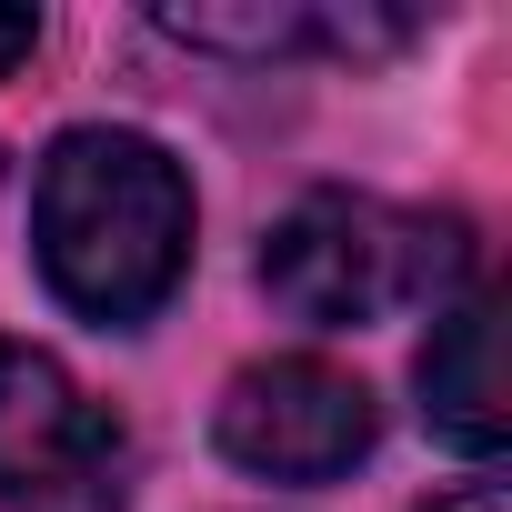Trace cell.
<instances>
[{
	"mask_svg": "<svg viewBox=\"0 0 512 512\" xmlns=\"http://www.w3.org/2000/svg\"><path fill=\"white\" fill-rule=\"evenodd\" d=\"M31 241H41V282L81 322L131 332L191 272V181L151 131H111V121L61 131L31 191Z\"/></svg>",
	"mask_w": 512,
	"mask_h": 512,
	"instance_id": "1",
	"label": "cell"
},
{
	"mask_svg": "<svg viewBox=\"0 0 512 512\" xmlns=\"http://www.w3.org/2000/svg\"><path fill=\"white\" fill-rule=\"evenodd\" d=\"M262 292L312 332H362L392 312H442L472 292V231L372 191H312L262 241Z\"/></svg>",
	"mask_w": 512,
	"mask_h": 512,
	"instance_id": "2",
	"label": "cell"
},
{
	"mask_svg": "<svg viewBox=\"0 0 512 512\" xmlns=\"http://www.w3.org/2000/svg\"><path fill=\"white\" fill-rule=\"evenodd\" d=\"M121 492V422L41 342H0V512H121Z\"/></svg>",
	"mask_w": 512,
	"mask_h": 512,
	"instance_id": "3",
	"label": "cell"
},
{
	"mask_svg": "<svg viewBox=\"0 0 512 512\" xmlns=\"http://www.w3.org/2000/svg\"><path fill=\"white\" fill-rule=\"evenodd\" d=\"M211 432H221V462H241L251 482H342L372 452L382 412H372L362 372H342L322 352H282V362L231 372Z\"/></svg>",
	"mask_w": 512,
	"mask_h": 512,
	"instance_id": "4",
	"label": "cell"
},
{
	"mask_svg": "<svg viewBox=\"0 0 512 512\" xmlns=\"http://www.w3.org/2000/svg\"><path fill=\"white\" fill-rule=\"evenodd\" d=\"M422 422L452 442V452H502L512 432V402H502V302L472 282L462 302H442L432 342H422Z\"/></svg>",
	"mask_w": 512,
	"mask_h": 512,
	"instance_id": "5",
	"label": "cell"
},
{
	"mask_svg": "<svg viewBox=\"0 0 512 512\" xmlns=\"http://www.w3.org/2000/svg\"><path fill=\"white\" fill-rule=\"evenodd\" d=\"M31 51H41V21H31V11H0V81H11Z\"/></svg>",
	"mask_w": 512,
	"mask_h": 512,
	"instance_id": "6",
	"label": "cell"
},
{
	"mask_svg": "<svg viewBox=\"0 0 512 512\" xmlns=\"http://www.w3.org/2000/svg\"><path fill=\"white\" fill-rule=\"evenodd\" d=\"M422 512H502V482H462V492H442V502H422Z\"/></svg>",
	"mask_w": 512,
	"mask_h": 512,
	"instance_id": "7",
	"label": "cell"
}]
</instances>
